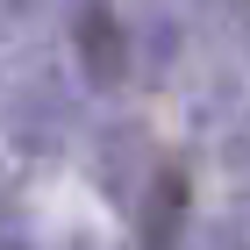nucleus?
I'll return each instance as SVG.
<instances>
[{"instance_id":"1","label":"nucleus","mask_w":250,"mask_h":250,"mask_svg":"<svg viewBox=\"0 0 250 250\" xmlns=\"http://www.w3.org/2000/svg\"><path fill=\"white\" fill-rule=\"evenodd\" d=\"M64 43H72V72H79L86 93H122L129 86L136 43H129V21L115 15V0H72Z\"/></svg>"},{"instance_id":"2","label":"nucleus","mask_w":250,"mask_h":250,"mask_svg":"<svg viewBox=\"0 0 250 250\" xmlns=\"http://www.w3.org/2000/svg\"><path fill=\"white\" fill-rule=\"evenodd\" d=\"M179 222H186V172L179 165H165V172L143 186V208H136V236L143 243H172Z\"/></svg>"}]
</instances>
